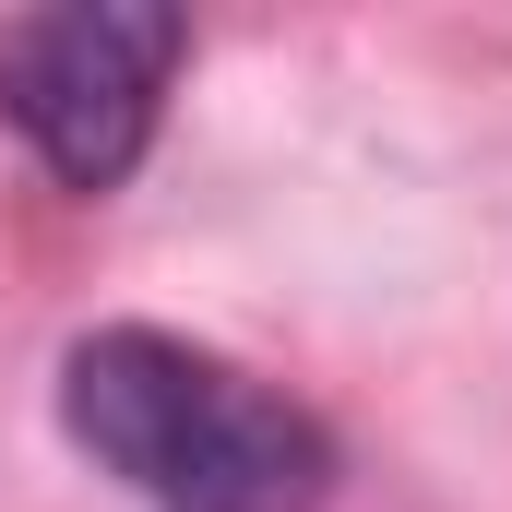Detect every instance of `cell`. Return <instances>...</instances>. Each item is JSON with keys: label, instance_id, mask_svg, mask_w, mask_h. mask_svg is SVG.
<instances>
[{"label": "cell", "instance_id": "cell-1", "mask_svg": "<svg viewBox=\"0 0 512 512\" xmlns=\"http://www.w3.org/2000/svg\"><path fill=\"white\" fill-rule=\"evenodd\" d=\"M60 429L155 512H322L334 429L215 346L108 322L60 358Z\"/></svg>", "mask_w": 512, "mask_h": 512}, {"label": "cell", "instance_id": "cell-2", "mask_svg": "<svg viewBox=\"0 0 512 512\" xmlns=\"http://www.w3.org/2000/svg\"><path fill=\"white\" fill-rule=\"evenodd\" d=\"M191 60V24L155 0H72L24 12L0 36V120L48 155L60 191H120L155 143L167 72Z\"/></svg>", "mask_w": 512, "mask_h": 512}]
</instances>
